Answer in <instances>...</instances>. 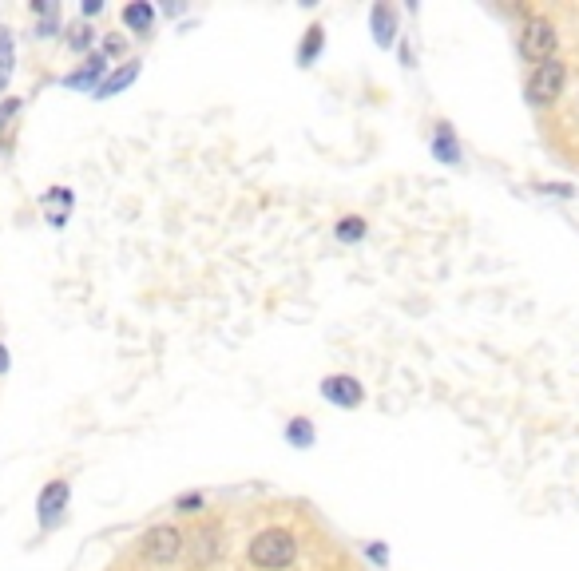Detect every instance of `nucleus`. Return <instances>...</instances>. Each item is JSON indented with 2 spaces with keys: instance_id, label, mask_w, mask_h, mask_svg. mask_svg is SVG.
<instances>
[{
  "instance_id": "1",
  "label": "nucleus",
  "mask_w": 579,
  "mask_h": 571,
  "mask_svg": "<svg viewBox=\"0 0 579 571\" xmlns=\"http://www.w3.org/2000/svg\"><path fill=\"white\" fill-rule=\"evenodd\" d=\"M246 560L258 571H286L298 560V536L290 528H262L246 544Z\"/></svg>"
},
{
  "instance_id": "2",
  "label": "nucleus",
  "mask_w": 579,
  "mask_h": 571,
  "mask_svg": "<svg viewBox=\"0 0 579 571\" xmlns=\"http://www.w3.org/2000/svg\"><path fill=\"white\" fill-rule=\"evenodd\" d=\"M564 88H568V64L556 56V60H544V64L532 68V76L524 84V100H528V108L544 112V108L560 104Z\"/></svg>"
},
{
  "instance_id": "3",
  "label": "nucleus",
  "mask_w": 579,
  "mask_h": 571,
  "mask_svg": "<svg viewBox=\"0 0 579 571\" xmlns=\"http://www.w3.org/2000/svg\"><path fill=\"white\" fill-rule=\"evenodd\" d=\"M516 48H520V56L536 68V64H544V60H556L560 32H556V24H552L548 16L528 12V16H524V24H520V36H516Z\"/></svg>"
},
{
  "instance_id": "4",
  "label": "nucleus",
  "mask_w": 579,
  "mask_h": 571,
  "mask_svg": "<svg viewBox=\"0 0 579 571\" xmlns=\"http://www.w3.org/2000/svg\"><path fill=\"white\" fill-rule=\"evenodd\" d=\"M139 548H143V560H147V564L167 568V564H175V560L183 556L187 536H183L175 524H155V528H147V532H143Z\"/></svg>"
},
{
  "instance_id": "5",
  "label": "nucleus",
  "mask_w": 579,
  "mask_h": 571,
  "mask_svg": "<svg viewBox=\"0 0 579 571\" xmlns=\"http://www.w3.org/2000/svg\"><path fill=\"white\" fill-rule=\"evenodd\" d=\"M68 504H72V484L68 480H48L40 492H36V524L44 532L60 528L64 516H68Z\"/></svg>"
},
{
  "instance_id": "6",
  "label": "nucleus",
  "mask_w": 579,
  "mask_h": 571,
  "mask_svg": "<svg viewBox=\"0 0 579 571\" xmlns=\"http://www.w3.org/2000/svg\"><path fill=\"white\" fill-rule=\"evenodd\" d=\"M318 393H322V401L334 405V409H361V405H365V385H361L353 373H330V377H322Z\"/></svg>"
},
{
  "instance_id": "7",
  "label": "nucleus",
  "mask_w": 579,
  "mask_h": 571,
  "mask_svg": "<svg viewBox=\"0 0 579 571\" xmlns=\"http://www.w3.org/2000/svg\"><path fill=\"white\" fill-rule=\"evenodd\" d=\"M108 72H112V60H108V56L96 48V52H92V56H84V64H80L76 72H68L60 84H64V88H72V92H84V96H92V92H96V88L108 80Z\"/></svg>"
},
{
  "instance_id": "8",
  "label": "nucleus",
  "mask_w": 579,
  "mask_h": 571,
  "mask_svg": "<svg viewBox=\"0 0 579 571\" xmlns=\"http://www.w3.org/2000/svg\"><path fill=\"white\" fill-rule=\"evenodd\" d=\"M369 36H373L377 48L401 44V20H397V8H393V4L377 0V4L369 8Z\"/></svg>"
},
{
  "instance_id": "9",
  "label": "nucleus",
  "mask_w": 579,
  "mask_h": 571,
  "mask_svg": "<svg viewBox=\"0 0 579 571\" xmlns=\"http://www.w3.org/2000/svg\"><path fill=\"white\" fill-rule=\"evenodd\" d=\"M139 72H143V60H123V64H116V68L108 72V80L92 92V100H112V96H123V92L139 80Z\"/></svg>"
},
{
  "instance_id": "10",
  "label": "nucleus",
  "mask_w": 579,
  "mask_h": 571,
  "mask_svg": "<svg viewBox=\"0 0 579 571\" xmlns=\"http://www.w3.org/2000/svg\"><path fill=\"white\" fill-rule=\"evenodd\" d=\"M429 151H433V159L437 163H445V167H457L464 159L461 151V139H457V131H453V123H437V131H433V139H429Z\"/></svg>"
},
{
  "instance_id": "11",
  "label": "nucleus",
  "mask_w": 579,
  "mask_h": 571,
  "mask_svg": "<svg viewBox=\"0 0 579 571\" xmlns=\"http://www.w3.org/2000/svg\"><path fill=\"white\" fill-rule=\"evenodd\" d=\"M119 20H123L127 32H135V36H151V32H155V20H159V8H155L151 0H131V4H123Z\"/></svg>"
},
{
  "instance_id": "12",
  "label": "nucleus",
  "mask_w": 579,
  "mask_h": 571,
  "mask_svg": "<svg viewBox=\"0 0 579 571\" xmlns=\"http://www.w3.org/2000/svg\"><path fill=\"white\" fill-rule=\"evenodd\" d=\"M322 52H326V28H322V24H310V28L302 32L298 48H294V64L306 72V68H314V64L322 60Z\"/></svg>"
},
{
  "instance_id": "13",
  "label": "nucleus",
  "mask_w": 579,
  "mask_h": 571,
  "mask_svg": "<svg viewBox=\"0 0 579 571\" xmlns=\"http://www.w3.org/2000/svg\"><path fill=\"white\" fill-rule=\"evenodd\" d=\"M282 441H286L290 449L306 453V449H314V445H318V425H314L310 417H290V421L282 425Z\"/></svg>"
},
{
  "instance_id": "14",
  "label": "nucleus",
  "mask_w": 579,
  "mask_h": 571,
  "mask_svg": "<svg viewBox=\"0 0 579 571\" xmlns=\"http://www.w3.org/2000/svg\"><path fill=\"white\" fill-rule=\"evenodd\" d=\"M187 544L195 548V560H199V564H211V560L223 552V532H219V524H207V528H199L195 536H187Z\"/></svg>"
},
{
  "instance_id": "15",
  "label": "nucleus",
  "mask_w": 579,
  "mask_h": 571,
  "mask_svg": "<svg viewBox=\"0 0 579 571\" xmlns=\"http://www.w3.org/2000/svg\"><path fill=\"white\" fill-rule=\"evenodd\" d=\"M64 44H68V52H76V56H92V52H96V28H92L88 20H76V24L64 32Z\"/></svg>"
},
{
  "instance_id": "16",
  "label": "nucleus",
  "mask_w": 579,
  "mask_h": 571,
  "mask_svg": "<svg viewBox=\"0 0 579 571\" xmlns=\"http://www.w3.org/2000/svg\"><path fill=\"white\" fill-rule=\"evenodd\" d=\"M12 72H16V44H12V28L0 24V96L8 92Z\"/></svg>"
},
{
  "instance_id": "17",
  "label": "nucleus",
  "mask_w": 579,
  "mask_h": 571,
  "mask_svg": "<svg viewBox=\"0 0 579 571\" xmlns=\"http://www.w3.org/2000/svg\"><path fill=\"white\" fill-rule=\"evenodd\" d=\"M365 234H369V223H365L361 215H342V219L334 223V238H338V242H346V246L361 242Z\"/></svg>"
},
{
  "instance_id": "18",
  "label": "nucleus",
  "mask_w": 579,
  "mask_h": 571,
  "mask_svg": "<svg viewBox=\"0 0 579 571\" xmlns=\"http://www.w3.org/2000/svg\"><path fill=\"white\" fill-rule=\"evenodd\" d=\"M40 203H44V211H68L72 215V207H76V191L72 187H48L44 195H40Z\"/></svg>"
},
{
  "instance_id": "19",
  "label": "nucleus",
  "mask_w": 579,
  "mask_h": 571,
  "mask_svg": "<svg viewBox=\"0 0 579 571\" xmlns=\"http://www.w3.org/2000/svg\"><path fill=\"white\" fill-rule=\"evenodd\" d=\"M207 508V496L203 492H183V496H175V504H171V512H179V516H195V512H203Z\"/></svg>"
},
{
  "instance_id": "20",
  "label": "nucleus",
  "mask_w": 579,
  "mask_h": 571,
  "mask_svg": "<svg viewBox=\"0 0 579 571\" xmlns=\"http://www.w3.org/2000/svg\"><path fill=\"white\" fill-rule=\"evenodd\" d=\"M20 112H24V100H20V96H4V100H0V131H8Z\"/></svg>"
},
{
  "instance_id": "21",
  "label": "nucleus",
  "mask_w": 579,
  "mask_h": 571,
  "mask_svg": "<svg viewBox=\"0 0 579 571\" xmlns=\"http://www.w3.org/2000/svg\"><path fill=\"white\" fill-rule=\"evenodd\" d=\"M100 52H104L108 60H123V56H127V36H123V32L104 36V40H100Z\"/></svg>"
},
{
  "instance_id": "22",
  "label": "nucleus",
  "mask_w": 579,
  "mask_h": 571,
  "mask_svg": "<svg viewBox=\"0 0 579 571\" xmlns=\"http://www.w3.org/2000/svg\"><path fill=\"white\" fill-rule=\"evenodd\" d=\"M60 28H64V20H60V12H56V16H44V20H36V28H32V32H36V40H52Z\"/></svg>"
},
{
  "instance_id": "23",
  "label": "nucleus",
  "mask_w": 579,
  "mask_h": 571,
  "mask_svg": "<svg viewBox=\"0 0 579 571\" xmlns=\"http://www.w3.org/2000/svg\"><path fill=\"white\" fill-rule=\"evenodd\" d=\"M536 191H544V195H556V199H572V195H576V187H572V183H540Z\"/></svg>"
},
{
  "instance_id": "24",
  "label": "nucleus",
  "mask_w": 579,
  "mask_h": 571,
  "mask_svg": "<svg viewBox=\"0 0 579 571\" xmlns=\"http://www.w3.org/2000/svg\"><path fill=\"white\" fill-rule=\"evenodd\" d=\"M365 556H369L377 568H389V548H385V544H365Z\"/></svg>"
},
{
  "instance_id": "25",
  "label": "nucleus",
  "mask_w": 579,
  "mask_h": 571,
  "mask_svg": "<svg viewBox=\"0 0 579 571\" xmlns=\"http://www.w3.org/2000/svg\"><path fill=\"white\" fill-rule=\"evenodd\" d=\"M32 12L44 20V16H56V12H60V4H52V0H36V4H32Z\"/></svg>"
},
{
  "instance_id": "26",
  "label": "nucleus",
  "mask_w": 579,
  "mask_h": 571,
  "mask_svg": "<svg viewBox=\"0 0 579 571\" xmlns=\"http://www.w3.org/2000/svg\"><path fill=\"white\" fill-rule=\"evenodd\" d=\"M80 12H84V20H92V16H100V12H104V0H84V4H80Z\"/></svg>"
},
{
  "instance_id": "27",
  "label": "nucleus",
  "mask_w": 579,
  "mask_h": 571,
  "mask_svg": "<svg viewBox=\"0 0 579 571\" xmlns=\"http://www.w3.org/2000/svg\"><path fill=\"white\" fill-rule=\"evenodd\" d=\"M48 227H52V230L68 227V211H48Z\"/></svg>"
},
{
  "instance_id": "28",
  "label": "nucleus",
  "mask_w": 579,
  "mask_h": 571,
  "mask_svg": "<svg viewBox=\"0 0 579 571\" xmlns=\"http://www.w3.org/2000/svg\"><path fill=\"white\" fill-rule=\"evenodd\" d=\"M397 52H401V64H405V68H413V60H417V56H413V48H409L405 40L397 44Z\"/></svg>"
},
{
  "instance_id": "29",
  "label": "nucleus",
  "mask_w": 579,
  "mask_h": 571,
  "mask_svg": "<svg viewBox=\"0 0 579 571\" xmlns=\"http://www.w3.org/2000/svg\"><path fill=\"white\" fill-rule=\"evenodd\" d=\"M8 369H12V357H8V345L0 342V377H4Z\"/></svg>"
}]
</instances>
